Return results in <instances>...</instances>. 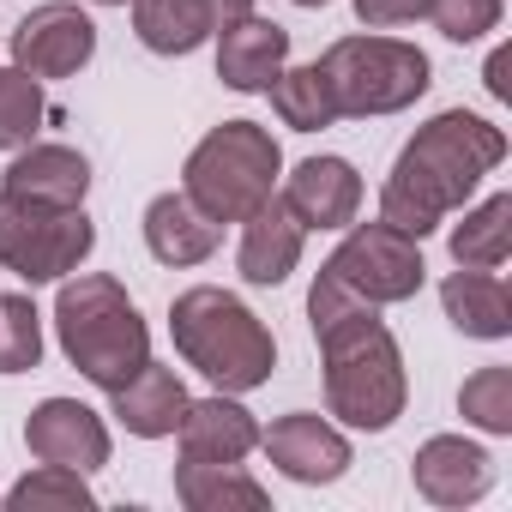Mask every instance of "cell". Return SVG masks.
Listing matches in <instances>:
<instances>
[{"mask_svg": "<svg viewBox=\"0 0 512 512\" xmlns=\"http://www.w3.org/2000/svg\"><path fill=\"white\" fill-rule=\"evenodd\" d=\"M500 163H506V133L488 115L440 109L398 151V163H392V175L380 187V223L428 241L452 211H464L476 199V187Z\"/></svg>", "mask_w": 512, "mask_h": 512, "instance_id": "obj_1", "label": "cell"}, {"mask_svg": "<svg viewBox=\"0 0 512 512\" xmlns=\"http://www.w3.org/2000/svg\"><path fill=\"white\" fill-rule=\"evenodd\" d=\"M314 344L326 368V416L356 434H386L410 404V374L380 308H350L314 326Z\"/></svg>", "mask_w": 512, "mask_h": 512, "instance_id": "obj_2", "label": "cell"}, {"mask_svg": "<svg viewBox=\"0 0 512 512\" xmlns=\"http://www.w3.org/2000/svg\"><path fill=\"white\" fill-rule=\"evenodd\" d=\"M169 338H175V356L199 380H211V392L247 398L278 374L272 326L235 290H217V284H193V290H181L169 302Z\"/></svg>", "mask_w": 512, "mask_h": 512, "instance_id": "obj_3", "label": "cell"}, {"mask_svg": "<svg viewBox=\"0 0 512 512\" xmlns=\"http://www.w3.org/2000/svg\"><path fill=\"white\" fill-rule=\"evenodd\" d=\"M55 338H61V356L97 392H115L121 380H133L151 362V326H145L139 302L127 296V284L109 278V272L61 278V290H55Z\"/></svg>", "mask_w": 512, "mask_h": 512, "instance_id": "obj_4", "label": "cell"}, {"mask_svg": "<svg viewBox=\"0 0 512 512\" xmlns=\"http://www.w3.org/2000/svg\"><path fill=\"white\" fill-rule=\"evenodd\" d=\"M278 181H284V145L260 121L211 127L181 163V193L217 223H241L247 211H260L278 193Z\"/></svg>", "mask_w": 512, "mask_h": 512, "instance_id": "obj_5", "label": "cell"}, {"mask_svg": "<svg viewBox=\"0 0 512 512\" xmlns=\"http://www.w3.org/2000/svg\"><path fill=\"white\" fill-rule=\"evenodd\" d=\"M320 73L332 85V103L338 115L350 121H374V115H404L428 97L434 85V61L404 43V37H386V31H356V37H338L326 55H320Z\"/></svg>", "mask_w": 512, "mask_h": 512, "instance_id": "obj_6", "label": "cell"}, {"mask_svg": "<svg viewBox=\"0 0 512 512\" xmlns=\"http://www.w3.org/2000/svg\"><path fill=\"white\" fill-rule=\"evenodd\" d=\"M97 247V223L85 205H37L19 193H0V266L19 284H61L73 278Z\"/></svg>", "mask_w": 512, "mask_h": 512, "instance_id": "obj_7", "label": "cell"}, {"mask_svg": "<svg viewBox=\"0 0 512 512\" xmlns=\"http://www.w3.org/2000/svg\"><path fill=\"white\" fill-rule=\"evenodd\" d=\"M326 272L368 308H398V302H416L422 284H428V260H422V241L392 229V223H350L344 241L332 247Z\"/></svg>", "mask_w": 512, "mask_h": 512, "instance_id": "obj_8", "label": "cell"}, {"mask_svg": "<svg viewBox=\"0 0 512 512\" xmlns=\"http://www.w3.org/2000/svg\"><path fill=\"white\" fill-rule=\"evenodd\" d=\"M97 61V19L79 0H43L31 7L13 31V67H25L31 79H79Z\"/></svg>", "mask_w": 512, "mask_h": 512, "instance_id": "obj_9", "label": "cell"}, {"mask_svg": "<svg viewBox=\"0 0 512 512\" xmlns=\"http://www.w3.org/2000/svg\"><path fill=\"white\" fill-rule=\"evenodd\" d=\"M260 452H266V464H272L278 476H290V482H302V488H332V482H344L350 464H356L350 434H344L332 416H320V410H290V416H278L272 428H260Z\"/></svg>", "mask_w": 512, "mask_h": 512, "instance_id": "obj_10", "label": "cell"}, {"mask_svg": "<svg viewBox=\"0 0 512 512\" xmlns=\"http://www.w3.org/2000/svg\"><path fill=\"white\" fill-rule=\"evenodd\" d=\"M25 446H31L37 464H67V470H85V476H97L115 458L109 422L79 398H43L25 416Z\"/></svg>", "mask_w": 512, "mask_h": 512, "instance_id": "obj_11", "label": "cell"}, {"mask_svg": "<svg viewBox=\"0 0 512 512\" xmlns=\"http://www.w3.org/2000/svg\"><path fill=\"white\" fill-rule=\"evenodd\" d=\"M410 482H416V494L428 506L464 512V506H476L494 488V458L470 434H428L416 446V458H410Z\"/></svg>", "mask_w": 512, "mask_h": 512, "instance_id": "obj_12", "label": "cell"}, {"mask_svg": "<svg viewBox=\"0 0 512 512\" xmlns=\"http://www.w3.org/2000/svg\"><path fill=\"white\" fill-rule=\"evenodd\" d=\"M278 199L296 211V223L314 235V229H350L362 217V175L350 157H302L284 181H278Z\"/></svg>", "mask_w": 512, "mask_h": 512, "instance_id": "obj_13", "label": "cell"}, {"mask_svg": "<svg viewBox=\"0 0 512 512\" xmlns=\"http://www.w3.org/2000/svg\"><path fill=\"white\" fill-rule=\"evenodd\" d=\"M302 253H308V229L296 223V211L278 193L260 211L241 217V241H235V272H241V284H253V290L290 284L296 266H302Z\"/></svg>", "mask_w": 512, "mask_h": 512, "instance_id": "obj_14", "label": "cell"}, {"mask_svg": "<svg viewBox=\"0 0 512 512\" xmlns=\"http://www.w3.org/2000/svg\"><path fill=\"white\" fill-rule=\"evenodd\" d=\"M139 229H145L151 260H157V266H175V272L205 266L211 253H217V241H223V223H217V217H205V211H199L181 187L157 193V199L145 205Z\"/></svg>", "mask_w": 512, "mask_h": 512, "instance_id": "obj_15", "label": "cell"}, {"mask_svg": "<svg viewBox=\"0 0 512 512\" xmlns=\"http://www.w3.org/2000/svg\"><path fill=\"white\" fill-rule=\"evenodd\" d=\"M290 67V31L260 19V13H247L235 25L217 31V79L241 97H260L278 73Z\"/></svg>", "mask_w": 512, "mask_h": 512, "instance_id": "obj_16", "label": "cell"}, {"mask_svg": "<svg viewBox=\"0 0 512 512\" xmlns=\"http://www.w3.org/2000/svg\"><path fill=\"white\" fill-rule=\"evenodd\" d=\"M187 404H193V392H187V380H181L169 362H145L133 380H121V386L109 392V416H115L133 440H169V434L181 428Z\"/></svg>", "mask_w": 512, "mask_h": 512, "instance_id": "obj_17", "label": "cell"}, {"mask_svg": "<svg viewBox=\"0 0 512 512\" xmlns=\"http://www.w3.org/2000/svg\"><path fill=\"white\" fill-rule=\"evenodd\" d=\"M0 193H19V199H37V205H85V193H91V163H85V151H73V145L31 139V145L13 151L7 175H0Z\"/></svg>", "mask_w": 512, "mask_h": 512, "instance_id": "obj_18", "label": "cell"}, {"mask_svg": "<svg viewBox=\"0 0 512 512\" xmlns=\"http://www.w3.org/2000/svg\"><path fill=\"white\" fill-rule=\"evenodd\" d=\"M175 446H181V458H253L260 452V416L235 392L193 398L175 428Z\"/></svg>", "mask_w": 512, "mask_h": 512, "instance_id": "obj_19", "label": "cell"}, {"mask_svg": "<svg viewBox=\"0 0 512 512\" xmlns=\"http://www.w3.org/2000/svg\"><path fill=\"white\" fill-rule=\"evenodd\" d=\"M175 500L187 512H266L272 488L247 470V458H181Z\"/></svg>", "mask_w": 512, "mask_h": 512, "instance_id": "obj_20", "label": "cell"}, {"mask_svg": "<svg viewBox=\"0 0 512 512\" xmlns=\"http://www.w3.org/2000/svg\"><path fill=\"white\" fill-rule=\"evenodd\" d=\"M440 308L452 320V332L476 338V344H500L512 338V290L500 272H446L440 284Z\"/></svg>", "mask_w": 512, "mask_h": 512, "instance_id": "obj_21", "label": "cell"}, {"mask_svg": "<svg viewBox=\"0 0 512 512\" xmlns=\"http://www.w3.org/2000/svg\"><path fill=\"white\" fill-rule=\"evenodd\" d=\"M133 37L151 49V55H193L217 37L211 13H205V0H133Z\"/></svg>", "mask_w": 512, "mask_h": 512, "instance_id": "obj_22", "label": "cell"}, {"mask_svg": "<svg viewBox=\"0 0 512 512\" xmlns=\"http://www.w3.org/2000/svg\"><path fill=\"white\" fill-rule=\"evenodd\" d=\"M512 260V193H488L482 205H464L452 223V266L464 272H500Z\"/></svg>", "mask_w": 512, "mask_h": 512, "instance_id": "obj_23", "label": "cell"}, {"mask_svg": "<svg viewBox=\"0 0 512 512\" xmlns=\"http://www.w3.org/2000/svg\"><path fill=\"white\" fill-rule=\"evenodd\" d=\"M266 97H272V115H278L290 133H320V127L344 121L338 103H332V85H326L320 61H308V67H284V73L266 85Z\"/></svg>", "mask_w": 512, "mask_h": 512, "instance_id": "obj_24", "label": "cell"}, {"mask_svg": "<svg viewBox=\"0 0 512 512\" xmlns=\"http://www.w3.org/2000/svg\"><path fill=\"white\" fill-rule=\"evenodd\" d=\"M0 506H13V512H91V506H97V494H91L85 470L37 464L31 476H19L7 494H0Z\"/></svg>", "mask_w": 512, "mask_h": 512, "instance_id": "obj_25", "label": "cell"}, {"mask_svg": "<svg viewBox=\"0 0 512 512\" xmlns=\"http://www.w3.org/2000/svg\"><path fill=\"white\" fill-rule=\"evenodd\" d=\"M458 416H464L470 428H482L488 440H506V434H512V368H506V362L476 368V374L458 386Z\"/></svg>", "mask_w": 512, "mask_h": 512, "instance_id": "obj_26", "label": "cell"}, {"mask_svg": "<svg viewBox=\"0 0 512 512\" xmlns=\"http://www.w3.org/2000/svg\"><path fill=\"white\" fill-rule=\"evenodd\" d=\"M43 115H49V103H43V79H31L25 67H0V151H19V145H31L37 133H43Z\"/></svg>", "mask_w": 512, "mask_h": 512, "instance_id": "obj_27", "label": "cell"}, {"mask_svg": "<svg viewBox=\"0 0 512 512\" xmlns=\"http://www.w3.org/2000/svg\"><path fill=\"white\" fill-rule=\"evenodd\" d=\"M43 362V314L25 290L0 296V374H31Z\"/></svg>", "mask_w": 512, "mask_h": 512, "instance_id": "obj_28", "label": "cell"}, {"mask_svg": "<svg viewBox=\"0 0 512 512\" xmlns=\"http://www.w3.org/2000/svg\"><path fill=\"white\" fill-rule=\"evenodd\" d=\"M422 19H428L446 43H482L488 31H500L506 0H428Z\"/></svg>", "mask_w": 512, "mask_h": 512, "instance_id": "obj_29", "label": "cell"}, {"mask_svg": "<svg viewBox=\"0 0 512 512\" xmlns=\"http://www.w3.org/2000/svg\"><path fill=\"white\" fill-rule=\"evenodd\" d=\"M428 13V0H356V19L368 31H398V25H416Z\"/></svg>", "mask_w": 512, "mask_h": 512, "instance_id": "obj_30", "label": "cell"}, {"mask_svg": "<svg viewBox=\"0 0 512 512\" xmlns=\"http://www.w3.org/2000/svg\"><path fill=\"white\" fill-rule=\"evenodd\" d=\"M506 73H512V49L500 43V49L488 55V67H482V85H488L494 103H512V79H506Z\"/></svg>", "mask_w": 512, "mask_h": 512, "instance_id": "obj_31", "label": "cell"}, {"mask_svg": "<svg viewBox=\"0 0 512 512\" xmlns=\"http://www.w3.org/2000/svg\"><path fill=\"white\" fill-rule=\"evenodd\" d=\"M205 13H211V25L223 31V25H235V19L253 13V0H205Z\"/></svg>", "mask_w": 512, "mask_h": 512, "instance_id": "obj_32", "label": "cell"}, {"mask_svg": "<svg viewBox=\"0 0 512 512\" xmlns=\"http://www.w3.org/2000/svg\"><path fill=\"white\" fill-rule=\"evenodd\" d=\"M85 7H133V0H85Z\"/></svg>", "mask_w": 512, "mask_h": 512, "instance_id": "obj_33", "label": "cell"}, {"mask_svg": "<svg viewBox=\"0 0 512 512\" xmlns=\"http://www.w3.org/2000/svg\"><path fill=\"white\" fill-rule=\"evenodd\" d=\"M290 7H308L314 13V7H332V0H290Z\"/></svg>", "mask_w": 512, "mask_h": 512, "instance_id": "obj_34", "label": "cell"}]
</instances>
